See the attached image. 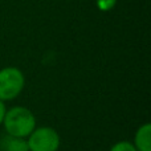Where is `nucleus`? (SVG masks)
<instances>
[{"instance_id":"nucleus-1","label":"nucleus","mask_w":151,"mask_h":151,"mask_svg":"<svg viewBox=\"0 0 151 151\" xmlns=\"http://www.w3.org/2000/svg\"><path fill=\"white\" fill-rule=\"evenodd\" d=\"M1 125L8 135L27 138L36 127V117L28 107L17 105L7 109Z\"/></svg>"},{"instance_id":"nucleus-2","label":"nucleus","mask_w":151,"mask_h":151,"mask_svg":"<svg viewBox=\"0 0 151 151\" xmlns=\"http://www.w3.org/2000/svg\"><path fill=\"white\" fill-rule=\"evenodd\" d=\"M25 86V76L16 66L0 69V101L8 102L21 94Z\"/></svg>"},{"instance_id":"nucleus-3","label":"nucleus","mask_w":151,"mask_h":151,"mask_svg":"<svg viewBox=\"0 0 151 151\" xmlns=\"http://www.w3.org/2000/svg\"><path fill=\"white\" fill-rule=\"evenodd\" d=\"M29 151H58L61 138L57 130L49 126L35 127V130L27 137Z\"/></svg>"},{"instance_id":"nucleus-4","label":"nucleus","mask_w":151,"mask_h":151,"mask_svg":"<svg viewBox=\"0 0 151 151\" xmlns=\"http://www.w3.org/2000/svg\"><path fill=\"white\" fill-rule=\"evenodd\" d=\"M133 145L137 151H151V125L149 122L138 127L134 134Z\"/></svg>"},{"instance_id":"nucleus-5","label":"nucleus","mask_w":151,"mask_h":151,"mask_svg":"<svg viewBox=\"0 0 151 151\" xmlns=\"http://www.w3.org/2000/svg\"><path fill=\"white\" fill-rule=\"evenodd\" d=\"M0 150L1 151H29L27 138H19L5 134L0 139Z\"/></svg>"},{"instance_id":"nucleus-6","label":"nucleus","mask_w":151,"mask_h":151,"mask_svg":"<svg viewBox=\"0 0 151 151\" xmlns=\"http://www.w3.org/2000/svg\"><path fill=\"white\" fill-rule=\"evenodd\" d=\"M118 0H96V5L101 12H109L117 5Z\"/></svg>"},{"instance_id":"nucleus-7","label":"nucleus","mask_w":151,"mask_h":151,"mask_svg":"<svg viewBox=\"0 0 151 151\" xmlns=\"http://www.w3.org/2000/svg\"><path fill=\"white\" fill-rule=\"evenodd\" d=\"M109 151H137V149L134 147V145L129 141H119L117 143H114L111 146V149Z\"/></svg>"},{"instance_id":"nucleus-8","label":"nucleus","mask_w":151,"mask_h":151,"mask_svg":"<svg viewBox=\"0 0 151 151\" xmlns=\"http://www.w3.org/2000/svg\"><path fill=\"white\" fill-rule=\"evenodd\" d=\"M5 111H7V107H5V102L0 101V125L3 123V119H4Z\"/></svg>"}]
</instances>
